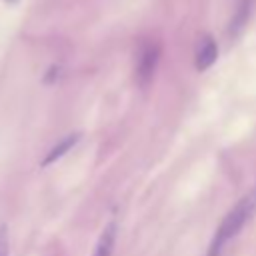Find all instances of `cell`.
<instances>
[{
  "instance_id": "7a4b0ae2",
  "label": "cell",
  "mask_w": 256,
  "mask_h": 256,
  "mask_svg": "<svg viewBox=\"0 0 256 256\" xmlns=\"http://www.w3.org/2000/svg\"><path fill=\"white\" fill-rule=\"evenodd\" d=\"M158 62H160V44L152 40L140 44L134 62V80L140 88H148V84L154 80Z\"/></svg>"
},
{
  "instance_id": "8992f818",
  "label": "cell",
  "mask_w": 256,
  "mask_h": 256,
  "mask_svg": "<svg viewBox=\"0 0 256 256\" xmlns=\"http://www.w3.org/2000/svg\"><path fill=\"white\" fill-rule=\"evenodd\" d=\"M116 236H118V224H116V220H110L102 228V232H100V236L96 240L92 256H112L114 244H116Z\"/></svg>"
},
{
  "instance_id": "9c48e42d",
  "label": "cell",
  "mask_w": 256,
  "mask_h": 256,
  "mask_svg": "<svg viewBox=\"0 0 256 256\" xmlns=\"http://www.w3.org/2000/svg\"><path fill=\"white\" fill-rule=\"evenodd\" d=\"M4 2H8V4H16L18 0H4Z\"/></svg>"
},
{
  "instance_id": "52a82bcc",
  "label": "cell",
  "mask_w": 256,
  "mask_h": 256,
  "mask_svg": "<svg viewBox=\"0 0 256 256\" xmlns=\"http://www.w3.org/2000/svg\"><path fill=\"white\" fill-rule=\"evenodd\" d=\"M62 66L60 64H52L48 70H46V74H44V84H56L58 80H60V76H62Z\"/></svg>"
},
{
  "instance_id": "5b68a950",
  "label": "cell",
  "mask_w": 256,
  "mask_h": 256,
  "mask_svg": "<svg viewBox=\"0 0 256 256\" xmlns=\"http://www.w3.org/2000/svg\"><path fill=\"white\" fill-rule=\"evenodd\" d=\"M252 8H254V0H240L236 4V10L228 22V36L230 38H238L244 32V28L252 16Z\"/></svg>"
},
{
  "instance_id": "3957f363",
  "label": "cell",
  "mask_w": 256,
  "mask_h": 256,
  "mask_svg": "<svg viewBox=\"0 0 256 256\" xmlns=\"http://www.w3.org/2000/svg\"><path fill=\"white\" fill-rule=\"evenodd\" d=\"M218 60V44L212 34H202L196 44V54H194V66L198 72L208 70L214 62Z\"/></svg>"
},
{
  "instance_id": "6da1fadb",
  "label": "cell",
  "mask_w": 256,
  "mask_h": 256,
  "mask_svg": "<svg viewBox=\"0 0 256 256\" xmlns=\"http://www.w3.org/2000/svg\"><path fill=\"white\" fill-rule=\"evenodd\" d=\"M256 214V186L250 194H246L244 198L238 200V204L222 218L220 226L216 228L212 240H210V246L206 250V256H220L226 242L230 238H234L242 228L244 224Z\"/></svg>"
},
{
  "instance_id": "277c9868",
  "label": "cell",
  "mask_w": 256,
  "mask_h": 256,
  "mask_svg": "<svg viewBox=\"0 0 256 256\" xmlns=\"http://www.w3.org/2000/svg\"><path fill=\"white\" fill-rule=\"evenodd\" d=\"M80 138H82V132H70V134H66L58 144H54V146L46 152V156L42 158L40 166L46 168V166H50V164H56L60 158H64V156L80 142Z\"/></svg>"
},
{
  "instance_id": "ba28073f",
  "label": "cell",
  "mask_w": 256,
  "mask_h": 256,
  "mask_svg": "<svg viewBox=\"0 0 256 256\" xmlns=\"http://www.w3.org/2000/svg\"><path fill=\"white\" fill-rule=\"evenodd\" d=\"M0 256H10V240H8L6 224H0Z\"/></svg>"
}]
</instances>
